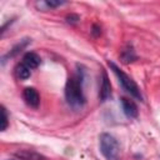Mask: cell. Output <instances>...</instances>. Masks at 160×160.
Instances as JSON below:
<instances>
[{
    "instance_id": "ba28073f",
    "label": "cell",
    "mask_w": 160,
    "mask_h": 160,
    "mask_svg": "<svg viewBox=\"0 0 160 160\" xmlns=\"http://www.w3.org/2000/svg\"><path fill=\"white\" fill-rule=\"evenodd\" d=\"M15 156L19 160H48L46 156H44L34 150H19L15 152Z\"/></svg>"
},
{
    "instance_id": "5bb4252c",
    "label": "cell",
    "mask_w": 160,
    "mask_h": 160,
    "mask_svg": "<svg viewBox=\"0 0 160 160\" xmlns=\"http://www.w3.org/2000/svg\"><path fill=\"white\" fill-rule=\"evenodd\" d=\"M79 20H80V19H79V16H78V15H75V14H70V15H68V16H66V21H68V22H70V24H76Z\"/></svg>"
},
{
    "instance_id": "7c38bea8",
    "label": "cell",
    "mask_w": 160,
    "mask_h": 160,
    "mask_svg": "<svg viewBox=\"0 0 160 160\" xmlns=\"http://www.w3.org/2000/svg\"><path fill=\"white\" fill-rule=\"evenodd\" d=\"M1 109V120H0V130L1 131H5L9 126V116H8V112H6V109L4 105L0 106Z\"/></svg>"
},
{
    "instance_id": "8fae6325",
    "label": "cell",
    "mask_w": 160,
    "mask_h": 160,
    "mask_svg": "<svg viewBox=\"0 0 160 160\" xmlns=\"http://www.w3.org/2000/svg\"><path fill=\"white\" fill-rule=\"evenodd\" d=\"M15 75H16V78L20 79V80H26V79L30 78L31 70H30L25 64L19 62V64L15 66Z\"/></svg>"
},
{
    "instance_id": "52a82bcc",
    "label": "cell",
    "mask_w": 160,
    "mask_h": 160,
    "mask_svg": "<svg viewBox=\"0 0 160 160\" xmlns=\"http://www.w3.org/2000/svg\"><path fill=\"white\" fill-rule=\"evenodd\" d=\"M21 62L25 64L30 70H34V69H36V68L40 65L41 58H40L36 52H34V51H28V52L22 56V61H21Z\"/></svg>"
},
{
    "instance_id": "8992f818",
    "label": "cell",
    "mask_w": 160,
    "mask_h": 160,
    "mask_svg": "<svg viewBox=\"0 0 160 160\" xmlns=\"http://www.w3.org/2000/svg\"><path fill=\"white\" fill-rule=\"evenodd\" d=\"M120 101H121L122 111H124V114H125L128 118H130V119L138 118V115H139V109H138L136 104L134 102V100L122 96V98L120 99Z\"/></svg>"
},
{
    "instance_id": "6da1fadb",
    "label": "cell",
    "mask_w": 160,
    "mask_h": 160,
    "mask_svg": "<svg viewBox=\"0 0 160 160\" xmlns=\"http://www.w3.org/2000/svg\"><path fill=\"white\" fill-rule=\"evenodd\" d=\"M84 82V72L76 71L72 76H70L65 84V100L70 108L74 110H80L84 108L86 99L82 90Z\"/></svg>"
},
{
    "instance_id": "5b68a950",
    "label": "cell",
    "mask_w": 160,
    "mask_h": 160,
    "mask_svg": "<svg viewBox=\"0 0 160 160\" xmlns=\"http://www.w3.org/2000/svg\"><path fill=\"white\" fill-rule=\"evenodd\" d=\"M111 96V84L109 80V76L106 71L101 72V79H100V90H99V99L100 101H106Z\"/></svg>"
},
{
    "instance_id": "3957f363",
    "label": "cell",
    "mask_w": 160,
    "mask_h": 160,
    "mask_svg": "<svg viewBox=\"0 0 160 160\" xmlns=\"http://www.w3.org/2000/svg\"><path fill=\"white\" fill-rule=\"evenodd\" d=\"M99 149L105 160H120V144L114 135L109 132L100 134Z\"/></svg>"
},
{
    "instance_id": "9a60e30c",
    "label": "cell",
    "mask_w": 160,
    "mask_h": 160,
    "mask_svg": "<svg viewBox=\"0 0 160 160\" xmlns=\"http://www.w3.org/2000/svg\"><path fill=\"white\" fill-rule=\"evenodd\" d=\"M91 29H92V30H91V34H92L94 36H99V35H100V32H101V29H100V26H98L96 24H94Z\"/></svg>"
},
{
    "instance_id": "4fadbf2b",
    "label": "cell",
    "mask_w": 160,
    "mask_h": 160,
    "mask_svg": "<svg viewBox=\"0 0 160 160\" xmlns=\"http://www.w3.org/2000/svg\"><path fill=\"white\" fill-rule=\"evenodd\" d=\"M39 5H44L46 6L48 9H54V8H58V6H61V5H65L66 1H59V0H48V1H42V2H38Z\"/></svg>"
},
{
    "instance_id": "30bf717a",
    "label": "cell",
    "mask_w": 160,
    "mask_h": 160,
    "mask_svg": "<svg viewBox=\"0 0 160 160\" xmlns=\"http://www.w3.org/2000/svg\"><path fill=\"white\" fill-rule=\"evenodd\" d=\"M29 42H30V40L29 39H22V40H20V42H18L16 45H14L12 48H11V50L6 54V55H4V61H5V59H8V58H14V56H16L18 54H20L28 45H29Z\"/></svg>"
},
{
    "instance_id": "9c48e42d",
    "label": "cell",
    "mask_w": 160,
    "mask_h": 160,
    "mask_svg": "<svg viewBox=\"0 0 160 160\" xmlns=\"http://www.w3.org/2000/svg\"><path fill=\"white\" fill-rule=\"evenodd\" d=\"M120 59H121V61L125 62V64L132 62V61H135V60L138 59V56H136V54H135V50H134V46H132L131 44H126V45L122 48V50H121V52H120Z\"/></svg>"
},
{
    "instance_id": "277c9868",
    "label": "cell",
    "mask_w": 160,
    "mask_h": 160,
    "mask_svg": "<svg viewBox=\"0 0 160 160\" xmlns=\"http://www.w3.org/2000/svg\"><path fill=\"white\" fill-rule=\"evenodd\" d=\"M22 99L32 109H38L40 105V95L35 88H25L22 90Z\"/></svg>"
},
{
    "instance_id": "7a4b0ae2",
    "label": "cell",
    "mask_w": 160,
    "mask_h": 160,
    "mask_svg": "<svg viewBox=\"0 0 160 160\" xmlns=\"http://www.w3.org/2000/svg\"><path fill=\"white\" fill-rule=\"evenodd\" d=\"M108 65H109V68L112 70V72L115 74V76L118 78L119 84L121 85V88H122L128 94H130V96H132L134 99L142 101V95H141V91H140V88L138 86V84H136L126 72H124L115 62L108 61Z\"/></svg>"
}]
</instances>
